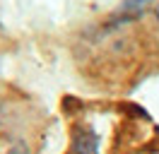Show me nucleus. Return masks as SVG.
Listing matches in <instances>:
<instances>
[{"instance_id": "nucleus-1", "label": "nucleus", "mask_w": 159, "mask_h": 154, "mask_svg": "<svg viewBox=\"0 0 159 154\" xmlns=\"http://www.w3.org/2000/svg\"><path fill=\"white\" fill-rule=\"evenodd\" d=\"M70 154H97V133L87 125H77L72 130Z\"/></svg>"}, {"instance_id": "nucleus-2", "label": "nucleus", "mask_w": 159, "mask_h": 154, "mask_svg": "<svg viewBox=\"0 0 159 154\" xmlns=\"http://www.w3.org/2000/svg\"><path fill=\"white\" fill-rule=\"evenodd\" d=\"M0 154H31L22 140H0Z\"/></svg>"}]
</instances>
